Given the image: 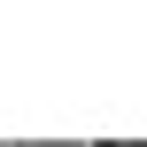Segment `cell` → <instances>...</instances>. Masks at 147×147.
Wrapping results in <instances>:
<instances>
[{
    "mask_svg": "<svg viewBox=\"0 0 147 147\" xmlns=\"http://www.w3.org/2000/svg\"><path fill=\"white\" fill-rule=\"evenodd\" d=\"M0 147H8V140H0Z\"/></svg>",
    "mask_w": 147,
    "mask_h": 147,
    "instance_id": "6da1fadb",
    "label": "cell"
}]
</instances>
